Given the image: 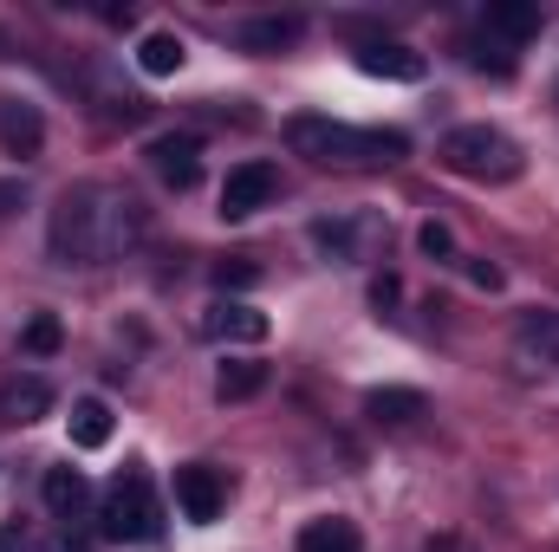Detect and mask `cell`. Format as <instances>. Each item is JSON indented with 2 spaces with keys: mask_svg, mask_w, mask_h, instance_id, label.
<instances>
[{
  "mask_svg": "<svg viewBox=\"0 0 559 552\" xmlns=\"http://www.w3.org/2000/svg\"><path fill=\"white\" fill-rule=\"evenodd\" d=\"M150 228V208H143L131 189L118 182H72L59 202H52V221H46V248L59 267H105V261H124Z\"/></svg>",
  "mask_w": 559,
  "mask_h": 552,
  "instance_id": "cell-1",
  "label": "cell"
},
{
  "mask_svg": "<svg viewBox=\"0 0 559 552\" xmlns=\"http://www.w3.org/2000/svg\"><path fill=\"white\" fill-rule=\"evenodd\" d=\"M280 137L293 156L306 163H325V169H384V163H404L411 156V137L404 131H358V124H338V118H286Z\"/></svg>",
  "mask_w": 559,
  "mask_h": 552,
  "instance_id": "cell-2",
  "label": "cell"
},
{
  "mask_svg": "<svg viewBox=\"0 0 559 552\" xmlns=\"http://www.w3.org/2000/svg\"><path fill=\"white\" fill-rule=\"evenodd\" d=\"M442 169L468 182H514L521 176V143L495 124H455L442 137Z\"/></svg>",
  "mask_w": 559,
  "mask_h": 552,
  "instance_id": "cell-3",
  "label": "cell"
},
{
  "mask_svg": "<svg viewBox=\"0 0 559 552\" xmlns=\"http://www.w3.org/2000/svg\"><path fill=\"white\" fill-rule=\"evenodd\" d=\"M105 540H156L163 533V501L150 488L143 468H124L111 488H105Z\"/></svg>",
  "mask_w": 559,
  "mask_h": 552,
  "instance_id": "cell-4",
  "label": "cell"
},
{
  "mask_svg": "<svg viewBox=\"0 0 559 552\" xmlns=\"http://www.w3.org/2000/svg\"><path fill=\"white\" fill-rule=\"evenodd\" d=\"M306 241L319 248L325 267H365L378 254V241H384V221L378 215H319L306 228Z\"/></svg>",
  "mask_w": 559,
  "mask_h": 552,
  "instance_id": "cell-5",
  "label": "cell"
},
{
  "mask_svg": "<svg viewBox=\"0 0 559 552\" xmlns=\"http://www.w3.org/2000/svg\"><path fill=\"white\" fill-rule=\"evenodd\" d=\"M274 195H280L274 163H235L228 182H222V221H248V215L274 208Z\"/></svg>",
  "mask_w": 559,
  "mask_h": 552,
  "instance_id": "cell-6",
  "label": "cell"
},
{
  "mask_svg": "<svg viewBox=\"0 0 559 552\" xmlns=\"http://www.w3.org/2000/svg\"><path fill=\"white\" fill-rule=\"evenodd\" d=\"M176 507H182L189 527H215L222 507H228V481H222V468H209V461L176 468Z\"/></svg>",
  "mask_w": 559,
  "mask_h": 552,
  "instance_id": "cell-7",
  "label": "cell"
},
{
  "mask_svg": "<svg viewBox=\"0 0 559 552\" xmlns=\"http://www.w3.org/2000/svg\"><path fill=\"white\" fill-rule=\"evenodd\" d=\"M143 156H150V169L163 176V189H195V176H202V137L195 131H163V137L143 143Z\"/></svg>",
  "mask_w": 559,
  "mask_h": 552,
  "instance_id": "cell-8",
  "label": "cell"
},
{
  "mask_svg": "<svg viewBox=\"0 0 559 552\" xmlns=\"http://www.w3.org/2000/svg\"><path fill=\"white\" fill-rule=\"evenodd\" d=\"M202 332H209L215 345H261V338L274 332V319H267L261 305H248V299H215V305L202 312Z\"/></svg>",
  "mask_w": 559,
  "mask_h": 552,
  "instance_id": "cell-9",
  "label": "cell"
},
{
  "mask_svg": "<svg viewBox=\"0 0 559 552\" xmlns=\"http://www.w3.org/2000/svg\"><path fill=\"white\" fill-rule=\"evenodd\" d=\"M0 149H7V156H20V163L46 149V118H39V105H33V98L0 92Z\"/></svg>",
  "mask_w": 559,
  "mask_h": 552,
  "instance_id": "cell-10",
  "label": "cell"
},
{
  "mask_svg": "<svg viewBox=\"0 0 559 552\" xmlns=\"http://www.w3.org/2000/svg\"><path fill=\"white\" fill-rule=\"evenodd\" d=\"M358 72L365 79H391V85H417L429 65H423L417 46H404V39H365L358 46Z\"/></svg>",
  "mask_w": 559,
  "mask_h": 552,
  "instance_id": "cell-11",
  "label": "cell"
},
{
  "mask_svg": "<svg viewBox=\"0 0 559 552\" xmlns=\"http://www.w3.org/2000/svg\"><path fill=\"white\" fill-rule=\"evenodd\" d=\"M46 410H52V384H46V377L13 371V377L0 384V422H7V429H26V422H39Z\"/></svg>",
  "mask_w": 559,
  "mask_h": 552,
  "instance_id": "cell-12",
  "label": "cell"
},
{
  "mask_svg": "<svg viewBox=\"0 0 559 552\" xmlns=\"http://www.w3.org/2000/svg\"><path fill=\"white\" fill-rule=\"evenodd\" d=\"M299 33H306L299 13H261V20H241V26H235V46H241V52H286Z\"/></svg>",
  "mask_w": 559,
  "mask_h": 552,
  "instance_id": "cell-13",
  "label": "cell"
},
{
  "mask_svg": "<svg viewBox=\"0 0 559 552\" xmlns=\"http://www.w3.org/2000/svg\"><path fill=\"white\" fill-rule=\"evenodd\" d=\"M481 26H488L495 39H508V46H527V39L540 33V7H534V0H488V7H481Z\"/></svg>",
  "mask_w": 559,
  "mask_h": 552,
  "instance_id": "cell-14",
  "label": "cell"
},
{
  "mask_svg": "<svg viewBox=\"0 0 559 552\" xmlns=\"http://www.w3.org/2000/svg\"><path fill=\"white\" fill-rule=\"evenodd\" d=\"M365 416L371 422H417V416H429V397L411 384H378V391H365Z\"/></svg>",
  "mask_w": 559,
  "mask_h": 552,
  "instance_id": "cell-15",
  "label": "cell"
},
{
  "mask_svg": "<svg viewBox=\"0 0 559 552\" xmlns=\"http://www.w3.org/2000/svg\"><path fill=\"white\" fill-rule=\"evenodd\" d=\"M267 391V364L261 358H228L222 371H215V404H248V397H261Z\"/></svg>",
  "mask_w": 559,
  "mask_h": 552,
  "instance_id": "cell-16",
  "label": "cell"
},
{
  "mask_svg": "<svg viewBox=\"0 0 559 552\" xmlns=\"http://www.w3.org/2000/svg\"><path fill=\"white\" fill-rule=\"evenodd\" d=\"M299 552H365V533L345 514H325V520H306L299 527Z\"/></svg>",
  "mask_w": 559,
  "mask_h": 552,
  "instance_id": "cell-17",
  "label": "cell"
},
{
  "mask_svg": "<svg viewBox=\"0 0 559 552\" xmlns=\"http://www.w3.org/2000/svg\"><path fill=\"white\" fill-rule=\"evenodd\" d=\"M66 429H72V448H105L111 442V404L105 397H79Z\"/></svg>",
  "mask_w": 559,
  "mask_h": 552,
  "instance_id": "cell-18",
  "label": "cell"
},
{
  "mask_svg": "<svg viewBox=\"0 0 559 552\" xmlns=\"http://www.w3.org/2000/svg\"><path fill=\"white\" fill-rule=\"evenodd\" d=\"M39 494H46V507L59 514V520H79V507H85V475L79 468H46V481H39Z\"/></svg>",
  "mask_w": 559,
  "mask_h": 552,
  "instance_id": "cell-19",
  "label": "cell"
},
{
  "mask_svg": "<svg viewBox=\"0 0 559 552\" xmlns=\"http://www.w3.org/2000/svg\"><path fill=\"white\" fill-rule=\"evenodd\" d=\"M182 59H189V46H182L176 33H143L138 39V65L150 72V79H176Z\"/></svg>",
  "mask_w": 559,
  "mask_h": 552,
  "instance_id": "cell-20",
  "label": "cell"
},
{
  "mask_svg": "<svg viewBox=\"0 0 559 552\" xmlns=\"http://www.w3.org/2000/svg\"><path fill=\"white\" fill-rule=\"evenodd\" d=\"M521 351L540 358V364H559V312H527L521 319Z\"/></svg>",
  "mask_w": 559,
  "mask_h": 552,
  "instance_id": "cell-21",
  "label": "cell"
},
{
  "mask_svg": "<svg viewBox=\"0 0 559 552\" xmlns=\"http://www.w3.org/2000/svg\"><path fill=\"white\" fill-rule=\"evenodd\" d=\"M59 345H66V325H59L52 312H33L26 332H20V351H26V358H52Z\"/></svg>",
  "mask_w": 559,
  "mask_h": 552,
  "instance_id": "cell-22",
  "label": "cell"
},
{
  "mask_svg": "<svg viewBox=\"0 0 559 552\" xmlns=\"http://www.w3.org/2000/svg\"><path fill=\"white\" fill-rule=\"evenodd\" d=\"M417 248L436 261V267H455V261H462V254H455V235H449L442 221H423V228H417Z\"/></svg>",
  "mask_w": 559,
  "mask_h": 552,
  "instance_id": "cell-23",
  "label": "cell"
},
{
  "mask_svg": "<svg viewBox=\"0 0 559 552\" xmlns=\"http://www.w3.org/2000/svg\"><path fill=\"white\" fill-rule=\"evenodd\" d=\"M215 286H222V292H248V286H261V267H254L248 254H235V261L215 267Z\"/></svg>",
  "mask_w": 559,
  "mask_h": 552,
  "instance_id": "cell-24",
  "label": "cell"
},
{
  "mask_svg": "<svg viewBox=\"0 0 559 552\" xmlns=\"http://www.w3.org/2000/svg\"><path fill=\"white\" fill-rule=\"evenodd\" d=\"M397 299H404V279H397V274H378V279H371V305H378V312H391Z\"/></svg>",
  "mask_w": 559,
  "mask_h": 552,
  "instance_id": "cell-25",
  "label": "cell"
},
{
  "mask_svg": "<svg viewBox=\"0 0 559 552\" xmlns=\"http://www.w3.org/2000/svg\"><path fill=\"white\" fill-rule=\"evenodd\" d=\"M20 208H26V182H20V176H0V221L20 215Z\"/></svg>",
  "mask_w": 559,
  "mask_h": 552,
  "instance_id": "cell-26",
  "label": "cell"
},
{
  "mask_svg": "<svg viewBox=\"0 0 559 552\" xmlns=\"http://www.w3.org/2000/svg\"><path fill=\"white\" fill-rule=\"evenodd\" d=\"M0 552H39V540H33V527H0Z\"/></svg>",
  "mask_w": 559,
  "mask_h": 552,
  "instance_id": "cell-27",
  "label": "cell"
},
{
  "mask_svg": "<svg viewBox=\"0 0 559 552\" xmlns=\"http://www.w3.org/2000/svg\"><path fill=\"white\" fill-rule=\"evenodd\" d=\"M468 279H475L481 292H501V267H488V261H468Z\"/></svg>",
  "mask_w": 559,
  "mask_h": 552,
  "instance_id": "cell-28",
  "label": "cell"
},
{
  "mask_svg": "<svg viewBox=\"0 0 559 552\" xmlns=\"http://www.w3.org/2000/svg\"><path fill=\"white\" fill-rule=\"evenodd\" d=\"M423 552H475V547H468L462 533H429V540H423Z\"/></svg>",
  "mask_w": 559,
  "mask_h": 552,
  "instance_id": "cell-29",
  "label": "cell"
},
{
  "mask_svg": "<svg viewBox=\"0 0 559 552\" xmlns=\"http://www.w3.org/2000/svg\"><path fill=\"white\" fill-rule=\"evenodd\" d=\"M7 52H13V39H7V26H0V59H7Z\"/></svg>",
  "mask_w": 559,
  "mask_h": 552,
  "instance_id": "cell-30",
  "label": "cell"
}]
</instances>
